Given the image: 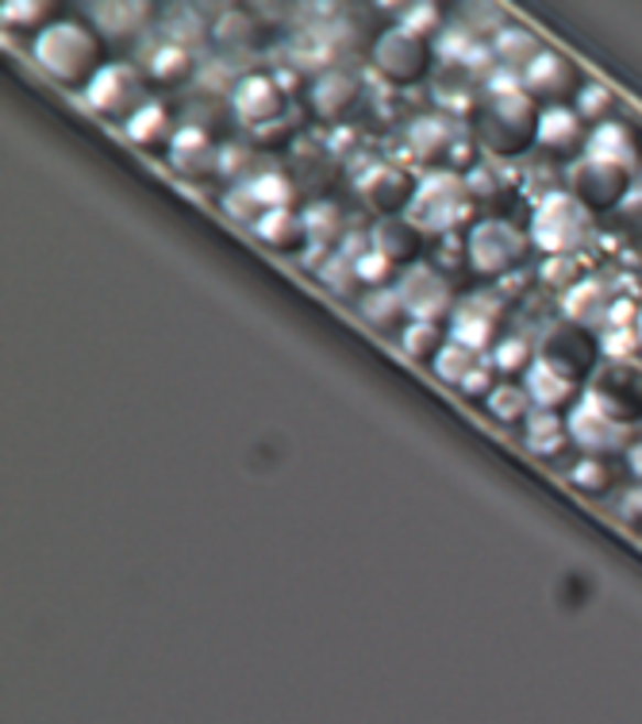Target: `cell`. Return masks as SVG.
I'll return each mask as SVG.
<instances>
[{
	"label": "cell",
	"instance_id": "obj_40",
	"mask_svg": "<svg viewBox=\"0 0 642 724\" xmlns=\"http://www.w3.org/2000/svg\"><path fill=\"white\" fill-rule=\"evenodd\" d=\"M531 363H535V352L523 336H500L492 347V370L500 374H527Z\"/></svg>",
	"mask_w": 642,
	"mask_h": 724
},
{
	"label": "cell",
	"instance_id": "obj_46",
	"mask_svg": "<svg viewBox=\"0 0 642 724\" xmlns=\"http://www.w3.org/2000/svg\"><path fill=\"white\" fill-rule=\"evenodd\" d=\"M219 205H224L227 216H235L239 224H250V228H254V224L265 216V208L254 201V193H250L247 182H242V185H231V190L224 193V201H219Z\"/></svg>",
	"mask_w": 642,
	"mask_h": 724
},
{
	"label": "cell",
	"instance_id": "obj_17",
	"mask_svg": "<svg viewBox=\"0 0 642 724\" xmlns=\"http://www.w3.org/2000/svg\"><path fill=\"white\" fill-rule=\"evenodd\" d=\"M612 290L600 278H581L574 290L562 293V321L577 324V328H608V313H612Z\"/></svg>",
	"mask_w": 642,
	"mask_h": 724
},
{
	"label": "cell",
	"instance_id": "obj_25",
	"mask_svg": "<svg viewBox=\"0 0 642 724\" xmlns=\"http://www.w3.org/2000/svg\"><path fill=\"white\" fill-rule=\"evenodd\" d=\"M254 236L262 239L270 251H281V255H293L308 247L304 213H296V208H273V213H265L262 220L254 224Z\"/></svg>",
	"mask_w": 642,
	"mask_h": 724
},
{
	"label": "cell",
	"instance_id": "obj_37",
	"mask_svg": "<svg viewBox=\"0 0 642 724\" xmlns=\"http://www.w3.org/2000/svg\"><path fill=\"white\" fill-rule=\"evenodd\" d=\"M477 366H481V355L469 352V347H461V344H454V339H446V347L438 352V359L431 363V370H435L438 381L461 389V381H466L469 374L477 370Z\"/></svg>",
	"mask_w": 642,
	"mask_h": 724
},
{
	"label": "cell",
	"instance_id": "obj_52",
	"mask_svg": "<svg viewBox=\"0 0 642 724\" xmlns=\"http://www.w3.org/2000/svg\"><path fill=\"white\" fill-rule=\"evenodd\" d=\"M616 512H620L623 525L642 528V486H628L616 501Z\"/></svg>",
	"mask_w": 642,
	"mask_h": 724
},
{
	"label": "cell",
	"instance_id": "obj_19",
	"mask_svg": "<svg viewBox=\"0 0 642 724\" xmlns=\"http://www.w3.org/2000/svg\"><path fill=\"white\" fill-rule=\"evenodd\" d=\"M577 85V69L574 62L566 58V54L551 51V46H543L538 51V58L531 62L527 69H523V89L531 93V97H543L551 100V105H558L562 97H566L569 89ZM577 93V89H574Z\"/></svg>",
	"mask_w": 642,
	"mask_h": 724
},
{
	"label": "cell",
	"instance_id": "obj_38",
	"mask_svg": "<svg viewBox=\"0 0 642 724\" xmlns=\"http://www.w3.org/2000/svg\"><path fill=\"white\" fill-rule=\"evenodd\" d=\"M612 108H616L612 89L600 85V82H585L581 89L574 93V112L581 116L585 123H592V128H600V123L612 120Z\"/></svg>",
	"mask_w": 642,
	"mask_h": 724
},
{
	"label": "cell",
	"instance_id": "obj_27",
	"mask_svg": "<svg viewBox=\"0 0 642 724\" xmlns=\"http://www.w3.org/2000/svg\"><path fill=\"white\" fill-rule=\"evenodd\" d=\"M123 131H128V139L139 147H170L177 136L174 116H170V108L159 105V100H146V105L123 123Z\"/></svg>",
	"mask_w": 642,
	"mask_h": 724
},
{
	"label": "cell",
	"instance_id": "obj_15",
	"mask_svg": "<svg viewBox=\"0 0 642 724\" xmlns=\"http://www.w3.org/2000/svg\"><path fill=\"white\" fill-rule=\"evenodd\" d=\"M281 93L285 89L278 85V77L247 74L231 85V100H227V105H231V116L242 123V128L254 131V128H262V123H270L281 116Z\"/></svg>",
	"mask_w": 642,
	"mask_h": 724
},
{
	"label": "cell",
	"instance_id": "obj_8",
	"mask_svg": "<svg viewBox=\"0 0 642 724\" xmlns=\"http://www.w3.org/2000/svg\"><path fill=\"white\" fill-rule=\"evenodd\" d=\"M85 100H89L93 112L112 116V120L128 123L139 108L146 105V89H143V74L128 62H105L100 74L85 85Z\"/></svg>",
	"mask_w": 642,
	"mask_h": 724
},
{
	"label": "cell",
	"instance_id": "obj_10",
	"mask_svg": "<svg viewBox=\"0 0 642 724\" xmlns=\"http://www.w3.org/2000/svg\"><path fill=\"white\" fill-rule=\"evenodd\" d=\"M396 290H401V301L409 309V321H427V324H438L446 316L450 321L458 301L450 293V282L438 274V267L431 262H412V267L401 270L396 278Z\"/></svg>",
	"mask_w": 642,
	"mask_h": 724
},
{
	"label": "cell",
	"instance_id": "obj_54",
	"mask_svg": "<svg viewBox=\"0 0 642 724\" xmlns=\"http://www.w3.org/2000/svg\"><path fill=\"white\" fill-rule=\"evenodd\" d=\"M623 463H628V474L635 478V486H642V440L623 451Z\"/></svg>",
	"mask_w": 642,
	"mask_h": 724
},
{
	"label": "cell",
	"instance_id": "obj_6",
	"mask_svg": "<svg viewBox=\"0 0 642 724\" xmlns=\"http://www.w3.org/2000/svg\"><path fill=\"white\" fill-rule=\"evenodd\" d=\"M538 363H546L554 374H562L566 381H574V386H589V378L597 374V366L605 363L600 359V336H592V332L577 328V324H551V328L543 332V339H538V352H535Z\"/></svg>",
	"mask_w": 642,
	"mask_h": 724
},
{
	"label": "cell",
	"instance_id": "obj_43",
	"mask_svg": "<svg viewBox=\"0 0 642 724\" xmlns=\"http://www.w3.org/2000/svg\"><path fill=\"white\" fill-rule=\"evenodd\" d=\"M581 274H585V267H581V259H577V255L543 259V267H538V282L551 285V290H558V293L574 290V285L581 282Z\"/></svg>",
	"mask_w": 642,
	"mask_h": 724
},
{
	"label": "cell",
	"instance_id": "obj_30",
	"mask_svg": "<svg viewBox=\"0 0 642 724\" xmlns=\"http://www.w3.org/2000/svg\"><path fill=\"white\" fill-rule=\"evenodd\" d=\"M193 69H197V58H193L189 46H182L177 39L159 43L151 54H146V74H151L154 82H162V85H182Z\"/></svg>",
	"mask_w": 642,
	"mask_h": 724
},
{
	"label": "cell",
	"instance_id": "obj_44",
	"mask_svg": "<svg viewBox=\"0 0 642 724\" xmlns=\"http://www.w3.org/2000/svg\"><path fill=\"white\" fill-rule=\"evenodd\" d=\"M396 28H404L409 35L424 39V43H435L438 31H443V12H438V4H412V8H404Z\"/></svg>",
	"mask_w": 642,
	"mask_h": 724
},
{
	"label": "cell",
	"instance_id": "obj_22",
	"mask_svg": "<svg viewBox=\"0 0 642 724\" xmlns=\"http://www.w3.org/2000/svg\"><path fill=\"white\" fill-rule=\"evenodd\" d=\"M585 154L600 162H612V166H623L628 174L639 170V139H635V131L620 120H608V123H600V128H592L589 143H585Z\"/></svg>",
	"mask_w": 642,
	"mask_h": 724
},
{
	"label": "cell",
	"instance_id": "obj_48",
	"mask_svg": "<svg viewBox=\"0 0 642 724\" xmlns=\"http://www.w3.org/2000/svg\"><path fill=\"white\" fill-rule=\"evenodd\" d=\"M355 270H358V282L370 285V290H385V285L393 282V274H396L393 262H389L385 255H378V251L362 255V259L355 262Z\"/></svg>",
	"mask_w": 642,
	"mask_h": 724
},
{
	"label": "cell",
	"instance_id": "obj_16",
	"mask_svg": "<svg viewBox=\"0 0 642 724\" xmlns=\"http://www.w3.org/2000/svg\"><path fill=\"white\" fill-rule=\"evenodd\" d=\"M170 166L189 182H205V177H219V147L208 131L200 128H177L174 143H170Z\"/></svg>",
	"mask_w": 642,
	"mask_h": 724
},
{
	"label": "cell",
	"instance_id": "obj_45",
	"mask_svg": "<svg viewBox=\"0 0 642 724\" xmlns=\"http://www.w3.org/2000/svg\"><path fill=\"white\" fill-rule=\"evenodd\" d=\"M639 347V332L631 328H605L600 332V359L605 363H635Z\"/></svg>",
	"mask_w": 642,
	"mask_h": 724
},
{
	"label": "cell",
	"instance_id": "obj_32",
	"mask_svg": "<svg viewBox=\"0 0 642 724\" xmlns=\"http://www.w3.org/2000/svg\"><path fill=\"white\" fill-rule=\"evenodd\" d=\"M527 424V447L538 451V455H558L566 447L569 432L562 412H546V409H531V417L523 420Z\"/></svg>",
	"mask_w": 642,
	"mask_h": 724
},
{
	"label": "cell",
	"instance_id": "obj_55",
	"mask_svg": "<svg viewBox=\"0 0 642 724\" xmlns=\"http://www.w3.org/2000/svg\"><path fill=\"white\" fill-rule=\"evenodd\" d=\"M635 332H639V347H642V316H639V328Z\"/></svg>",
	"mask_w": 642,
	"mask_h": 724
},
{
	"label": "cell",
	"instance_id": "obj_28",
	"mask_svg": "<svg viewBox=\"0 0 642 724\" xmlns=\"http://www.w3.org/2000/svg\"><path fill=\"white\" fill-rule=\"evenodd\" d=\"M538 51H543V43H538L531 31L512 28V23H500L497 35H492V54H497V62L504 69H515V74H523V69L538 58Z\"/></svg>",
	"mask_w": 642,
	"mask_h": 724
},
{
	"label": "cell",
	"instance_id": "obj_36",
	"mask_svg": "<svg viewBox=\"0 0 642 724\" xmlns=\"http://www.w3.org/2000/svg\"><path fill=\"white\" fill-rule=\"evenodd\" d=\"M0 20H4V28L12 31H46L54 23V4L51 0H8L4 8H0Z\"/></svg>",
	"mask_w": 642,
	"mask_h": 724
},
{
	"label": "cell",
	"instance_id": "obj_14",
	"mask_svg": "<svg viewBox=\"0 0 642 724\" xmlns=\"http://www.w3.org/2000/svg\"><path fill=\"white\" fill-rule=\"evenodd\" d=\"M566 432L569 440L577 443V447L585 451V455L592 458H605L612 455V451H628V424H620V420L608 417L600 404H592L589 397H581V401L569 409L566 417Z\"/></svg>",
	"mask_w": 642,
	"mask_h": 724
},
{
	"label": "cell",
	"instance_id": "obj_51",
	"mask_svg": "<svg viewBox=\"0 0 642 724\" xmlns=\"http://www.w3.org/2000/svg\"><path fill=\"white\" fill-rule=\"evenodd\" d=\"M639 316H642V305L631 298H616L612 301V313H608V328H639Z\"/></svg>",
	"mask_w": 642,
	"mask_h": 724
},
{
	"label": "cell",
	"instance_id": "obj_4",
	"mask_svg": "<svg viewBox=\"0 0 642 724\" xmlns=\"http://www.w3.org/2000/svg\"><path fill=\"white\" fill-rule=\"evenodd\" d=\"M538 112L531 93H515V97H489L477 116V139L485 151L500 154V159H515L523 154L538 136Z\"/></svg>",
	"mask_w": 642,
	"mask_h": 724
},
{
	"label": "cell",
	"instance_id": "obj_33",
	"mask_svg": "<svg viewBox=\"0 0 642 724\" xmlns=\"http://www.w3.org/2000/svg\"><path fill=\"white\" fill-rule=\"evenodd\" d=\"M485 409H489V417L500 420V424H515V420H527L535 404H531L523 381H500L489 393V401H485Z\"/></svg>",
	"mask_w": 642,
	"mask_h": 724
},
{
	"label": "cell",
	"instance_id": "obj_29",
	"mask_svg": "<svg viewBox=\"0 0 642 724\" xmlns=\"http://www.w3.org/2000/svg\"><path fill=\"white\" fill-rule=\"evenodd\" d=\"M358 313H362V321L373 324L378 332L404 328V321H409V309H404L401 290H396V285H385V290H366L362 298H358Z\"/></svg>",
	"mask_w": 642,
	"mask_h": 724
},
{
	"label": "cell",
	"instance_id": "obj_53",
	"mask_svg": "<svg viewBox=\"0 0 642 724\" xmlns=\"http://www.w3.org/2000/svg\"><path fill=\"white\" fill-rule=\"evenodd\" d=\"M250 136H254L262 147H265V143H281V139L289 136V123L278 116V120H270V123H262V128H254V131H250Z\"/></svg>",
	"mask_w": 642,
	"mask_h": 724
},
{
	"label": "cell",
	"instance_id": "obj_47",
	"mask_svg": "<svg viewBox=\"0 0 642 724\" xmlns=\"http://www.w3.org/2000/svg\"><path fill=\"white\" fill-rule=\"evenodd\" d=\"M477 46V39H474V31L469 28H461V23H450V28H443L438 31V39H435V51L443 54V58H450V62H466V54L474 51Z\"/></svg>",
	"mask_w": 642,
	"mask_h": 724
},
{
	"label": "cell",
	"instance_id": "obj_50",
	"mask_svg": "<svg viewBox=\"0 0 642 724\" xmlns=\"http://www.w3.org/2000/svg\"><path fill=\"white\" fill-rule=\"evenodd\" d=\"M492 389H497V381H492V366H485V363L461 381V393H466L469 401H489Z\"/></svg>",
	"mask_w": 642,
	"mask_h": 724
},
{
	"label": "cell",
	"instance_id": "obj_49",
	"mask_svg": "<svg viewBox=\"0 0 642 724\" xmlns=\"http://www.w3.org/2000/svg\"><path fill=\"white\" fill-rule=\"evenodd\" d=\"M485 93H489V97H515V93H527V89H523V74L500 66L497 74L485 82Z\"/></svg>",
	"mask_w": 642,
	"mask_h": 724
},
{
	"label": "cell",
	"instance_id": "obj_42",
	"mask_svg": "<svg viewBox=\"0 0 642 724\" xmlns=\"http://www.w3.org/2000/svg\"><path fill=\"white\" fill-rule=\"evenodd\" d=\"M569 482H574V486L581 489V494L600 497L608 486H612V471H608V463H605V458H592V455H585V458H577V463L569 466Z\"/></svg>",
	"mask_w": 642,
	"mask_h": 724
},
{
	"label": "cell",
	"instance_id": "obj_21",
	"mask_svg": "<svg viewBox=\"0 0 642 724\" xmlns=\"http://www.w3.org/2000/svg\"><path fill=\"white\" fill-rule=\"evenodd\" d=\"M312 97V108H316L319 120H347L350 108L358 105V97H362V85H358L355 74H347V69H327V74H319L316 82H312L308 89Z\"/></svg>",
	"mask_w": 642,
	"mask_h": 724
},
{
	"label": "cell",
	"instance_id": "obj_1",
	"mask_svg": "<svg viewBox=\"0 0 642 724\" xmlns=\"http://www.w3.org/2000/svg\"><path fill=\"white\" fill-rule=\"evenodd\" d=\"M31 54H35L39 69L46 77H54L58 85H89L93 77L100 74V39L93 35V28L77 20H54L46 31H39L35 43H31Z\"/></svg>",
	"mask_w": 642,
	"mask_h": 724
},
{
	"label": "cell",
	"instance_id": "obj_35",
	"mask_svg": "<svg viewBox=\"0 0 642 724\" xmlns=\"http://www.w3.org/2000/svg\"><path fill=\"white\" fill-rule=\"evenodd\" d=\"M446 347V336L438 324H427V321H409L401 328V352L416 363H435L438 352Z\"/></svg>",
	"mask_w": 642,
	"mask_h": 724
},
{
	"label": "cell",
	"instance_id": "obj_7",
	"mask_svg": "<svg viewBox=\"0 0 642 724\" xmlns=\"http://www.w3.org/2000/svg\"><path fill=\"white\" fill-rule=\"evenodd\" d=\"M508 305L512 301L504 293H469L466 301H458L450 316V328H446V339L469 347V352L485 355L497 347L500 339V321H504Z\"/></svg>",
	"mask_w": 642,
	"mask_h": 724
},
{
	"label": "cell",
	"instance_id": "obj_31",
	"mask_svg": "<svg viewBox=\"0 0 642 724\" xmlns=\"http://www.w3.org/2000/svg\"><path fill=\"white\" fill-rule=\"evenodd\" d=\"M304 228H308V244L316 251H327V247H339L342 244V208L335 201H312L304 208Z\"/></svg>",
	"mask_w": 642,
	"mask_h": 724
},
{
	"label": "cell",
	"instance_id": "obj_3",
	"mask_svg": "<svg viewBox=\"0 0 642 724\" xmlns=\"http://www.w3.org/2000/svg\"><path fill=\"white\" fill-rule=\"evenodd\" d=\"M589 208L574 197L569 190L543 193L531 213V247L543 251L546 259H558V255H577L589 239Z\"/></svg>",
	"mask_w": 642,
	"mask_h": 724
},
{
	"label": "cell",
	"instance_id": "obj_11",
	"mask_svg": "<svg viewBox=\"0 0 642 724\" xmlns=\"http://www.w3.org/2000/svg\"><path fill=\"white\" fill-rule=\"evenodd\" d=\"M355 193L362 201V208H370L378 220H385V216L409 213L412 197H416V182L396 162H373V166H366L355 177Z\"/></svg>",
	"mask_w": 642,
	"mask_h": 724
},
{
	"label": "cell",
	"instance_id": "obj_20",
	"mask_svg": "<svg viewBox=\"0 0 642 724\" xmlns=\"http://www.w3.org/2000/svg\"><path fill=\"white\" fill-rule=\"evenodd\" d=\"M424 231L409 220V216H385V220H373L370 244L378 255H385L393 267H412L424 251Z\"/></svg>",
	"mask_w": 642,
	"mask_h": 724
},
{
	"label": "cell",
	"instance_id": "obj_18",
	"mask_svg": "<svg viewBox=\"0 0 642 724\" xmlns=\"http://www.w3.org/2000/svg\"><path fill=\"white\" fill-rule=\"evenodd\" d=\"M589 131L585 120L574 112L569 105H546L538 112V136L535 143L551 154H585V143H589Z\"/></svg>",
	"mask_w": 642,
	"mask_h": 724
},
{
	"label": "cell",
	"instance_id": "obj_41",
	"mask_svg": "<svg viewBox=\"0 0 642 724\" xmlns=\"http://www.w3.org/2000/svg\"><path fill=\"white\" fill-rule=\"evenodd\" d=\"M258 170H254V151L250 143H224L219 147V177L231 185H242L250 182Z\"/></svg>",
	"mask_w": 642,
	"mask_h": 724
},
{
	"label": "cell",
	"instance_id": "obj_26",
	"mask_svg": "<svg viewBox=\"0 0 642 724\" xmlns=\"http://www.w3.org/2000/svg\"><path fill=\"white\" fill-rule=\"evenodd\" d=\"M151 4H139V0H128V4H93L89 15L97 20V28L105 31L108 39H135L146 31V23H151Z\"/></svg>",
	"mask_w": 642,
	"mask_h": 724
},
{
	"label": "cell",
	"instance_id": "obj_13",
	"mask_svg": "<svg viewBox=\"0 0 642 724\" xmlns=\"http://www.w3.org/2000/svg\"><path fill=\"white\" fill-rule=\"evenodd\" d=\"M569 193L581 201L585 208H620L623 197L631 193V174L612 162L589 159V154H577L569 162Z\"/></svg>",
	"mask_w": 642,
	"mask_h": 724
},
{
	"label": "cell",
	"instance_id": "obj_23",
	"mask_svg": "<svg viewBox=\"0 0 642 724\" xmlns=\"http://www.w3.org/2000/svg\"><path fill=\"white\" fill-rule=\"evenodd\" d=\"M523 389H527L531 404L535 409H546V412H562V409H574L577 401L585 397L581 386L566 381L562 374H554L546 363H531V370L523 374Z\"/></svg>",
	"mask_w": 642,
	"mask_h": 724
},
{
	"label": "cell",
	"instance_id": "obj_12",
	"mask_svg": "<svg viewBox=\"0 0 642 724\" xmlns=\"http://www.w3.org/2000/svg\"><path fill=\"white\" fill-rule=\"evenodd\" d=\"M370 62L385 82L393 85H412L427 74L431 66V43L424 39L409 35L404 28H385L378 39H373Z\"/></svg>",
	"mask_w": 642,
	"mask_h": 724
},
{
	"label": "cell",
	"instance_id": "obj_5",
	"mask_svg": "<svg viewBox=\"0 0 642 724\" xmlns=\"http://www.w3.org/2000/svg\"><path fill=\"white\" fill-rule=\"evenodd\" d=\"M531 251V236L508 220H477L466 236V267L481 278H508Z\"/></svg>",
	"mask_w": 642,
	"mask_h": 724
},
{
	"label": "cell",
	"instance_id": "obj_24",
	"mask_svg": "<svg viewBox=\"0 0 642 724\" xmlns=\"http://www.w3.org/2000/svg\"><path fill=\"white\" fill-rule=\"evenodd\" d=\"M454 143H458V136H454V128H450V116L431 112V116H416V120L409 123V147L424 166L450 162Z\"/></svg>",
	"mask_w": 642,
	"mask_h": 724
},
{
	"label": "cell",
	"instance_id": "obj_2",
	"mask_svg": "<svg viewBox=\"0 0 642 724\" xmlns=\"http://www.w3.org/2000/svg\"><path fill=\"white\" fill-rule=\"evenodd\" d=\"M469 208H474V193H469L466 174L446 166V170H431L424 182L416 185V197H412L404 216L424 236H450L458 224L469 220Z\"/></svg>",
	"mask_w": 642,
	"mask_h": 724
},
{
	"label": "cell",
	"instance_id": "obj_34",
	"mask_svg": "<svg viewBox=\"0 0 642 724\" xmlns=\"http://www.w3.org/2000/svg\"><path fill=\"white\" fill-rule=\"evenodd\" d=\"M247 185H250V193H254V201L265 208V213H273V208H293V201H296L293 177L281 174V170H258Z\"/></svg>",
	"mask_w": 642,
	"mask_h": 724
},
{
	"label": "cell",
	"instance_id": "obj_39",
	"mask_svg": "<svg viewBox=\"0 0 642 724\" xmlns=\"http://www.w3.org/2000/svg\"><path fill=\"white\" fill-rule=\"evenodd\" d=\"M316 274H319V282L327 285V290L335 293V298H355V290L362 282H358V270H355V262L347 259V255H339V251H331V255H324L319 259V267H316Z\"/></svg>",
	"mask_w": 642,
	"mask_h": 724
},
{
	"label": "cell",
	"instance_id": "obj_9",
	"mask_svg": "<svg viewBox=\"0 0 642 724\" xmlns=\"http://www.w3.org/2000/svg\"><path fill=\"white\" fill-rule=\"evenodd\" d=\"M585 397L620 424L642 417V366L639 363H600L585 386Z\"/></svg>",
	"mask_w": 642,
	"mask_h": 724
}]
</instances>
